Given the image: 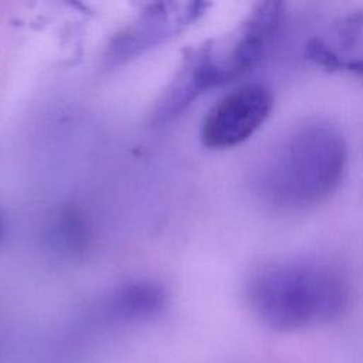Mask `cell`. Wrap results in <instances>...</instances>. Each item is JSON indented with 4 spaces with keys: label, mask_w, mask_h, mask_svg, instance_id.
Here are the masks:
<instances>
[{
    "label": "cell",
    "mask_w": 363,
    "mask_h": 363,
    "mask_svg": "<svg viewBox=\"0 0 363 363\" xmlns=\"http://www.w3.org/2000/svg\"><path fill=\"white\" fill-rule=\"evenodd\" d=\"M349 298V284L340 268L312 255L264 262L247 284V299L254 315L279 332L332 322L346 311Z\"/></svg>",
    "instance_id": "obj_1"
},
{
    "label": "cell",
    "mask_w": 363,
    "mask_h": 363,
    "mask_svg": "<svg viewBox=\"0 0 363 363\" xmlns=\"http://www.w3.org/2000/svg\"><path fill=\"white\" fill-rule=\"evenodd\" d=\"M346 162L347 146L340 130L325 121L306 122L267 157L259 176L261 194L284 210L318 204L336 190Z\"/></svg>",
    "instance_id": "obj_2"
},
{
    "label": "cell",
    "mask_w": 363,
    "mask_h": 363,
    "mask_svg": "<svg viewBox=\"0 0 363 363\" xmlns=\"http://www.w3.org/2000/svg\"><path fill=\"white\" fill-rule=\"evenodd\" d=\"M272 105L269 89L259 84L241 85L227 92L203 121V145L220 150L245 142L268 119Z\"/></svg>",
    "instance_id": "obj_3"
},
{
    "label": "cell",
    "mask_w": 363,
    "mask_h": 363,
    "mask_svg": "<svg viewBox=\"0 0 363 363\" xmlns=\"http://www.w3.org/2000/svg\"><path fill=\"white\" fill-rule=\"evenodd\" d=\"M206 10L204 3H156L147 6L125 30L106 52L109 65H121L150 48L177 35Z\"/></svg>",
    "instance_id": "obj_4"
},
{
    "label": "cell",
    "mask_w": 363,
    "mask_h": 363,
    "mask_svg": "<svg viewBox=\"0 0 363 363\" xmlns=\"http://www.w3.org/2000/svg\"><path fill=\"white\" fill-rule=\"evenodd\" d=\"M305 57L323 69L363 77V9L336 18L309 38Z\"/></svg>",
    "instance_id": "obj_5"
},
{
    "label": "cell",
    "mask_w": 363,
    "mask_h": 363,
    "mask_svg": "<svg viewBox=\"0 0 363 363\" xmlns=\"http://www.w3.org/2000/svg\"><path fill=\"white\" fill-rule=\"evenodd\" d=\"M167 302L162 284L153 279H130L118 285L108 296L109 316L121 322H136L155 318Z\"/></svg>",
    "instance_id": "obj_6"
},
{
    "label": "cell",
    "mask_w": 363,
    "mask_h": 363,
    "mask_svg": "<svg viewBox=\"0 0 363 363\" xmlns=\"http://www.w3.org/2000/svg\"><path fill=\"white\" fill-rule=\"evenodd\" d=\"M47 240L54 251L65 257L82 252L89 240V228L84 214L72 207L61 208L50 221Z\"/></svg>",
    "instance_id": "obj_7"
},
{
    "label": "cell",
    "mask_w": 363,
    "mask_h": 363,
    "mask_svg": "<svg viewBox=\"0 0 363 363\" xmlns=\"http://www.w3.org/2000/svg\"><path fill=\"white\" fill-rule=\"evenodd\" d=\"M0 237H1V223H0Z\"/></svg>",
    "instance_id": "obj_8"
}]
</instances>
